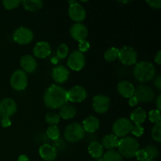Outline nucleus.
Listing matches in <instances>:
<instances>
[{"instance_id":"nucleus-1","label":"nucleus","mask_w":161,"mask_h":161,"mask_svg":"<svg viewBox=\"0 0 161 161\" xmlns=\"http://www.w3.org/2000/svg\"><path fill=\"white\" fill-rule=\"evenodd\" d=\"M43 101L47 108L52 109L61 108L69 102L67 91L59 85H51L46 91Z\"/></svg>"},{"instance_id":"nucleus-2","label":"nucleus","mask_w":161,"mask_h":161,"mask_svg":"<svg viewBox=\"0 0 161 161\" xmlns=\"http://www.w3.org/2000/svg\"><path fill=\"white\" fill-rule=\"evenodd\" d=\"M156 73L155 66L149 61H140L135 64L133 74L135 80L139 82L149 81L154 77Z\"/></svg>"},{"instance_id":"nucleus-3","label":"nucleus","mask_w":161,"mask_h":161,"mask_svg":"<svg viewBox=\"0 0 161 161\" xmlns=\"http://www.w3.org/2000/svg\"><path fill=\"white\" fill-rule=\"evenodd\" d=\"M118 151L121 156L125 158H132L139 149V143L132 137H124L118 143Z\"/></svg>"},{"instance_id":"nucleus-4","label":"nucleus","mask_w":161,"mask_h":161,"mask_svg":"<svg viewBox=\"0 0 161 161\" xmlns=\"http://www.w3.org/2000/svg\"><path fill=\"white\" fill-rule=\"evenodd\" d=\"M65 139L69 142H78L85 136L83 126L79 123H72L65 127L64 131Z\"/></svg>"},{"instance_id":"nucleus-5","label":"nucleus","mask_w":161,"mask_h":161,"mask_svg":"<svg viewBox=\"0 0 161 161\" xmlns=\"http://www.w3.org/2000/svg\"><path fill=\"white\" fill-rule=\"evenodd\" d=\"M133 124L127 118H119L113 124V135L117 138H124L131 130Z\"/></svg>"},{"instance_id":"nucleus-6","label":"nucleus","mask_w":161,"mask_h":161,"mask_svg":"<svg viewBox=\"0 0 161 161\" xmlns=\"http://www.w3.org/2000/svg\"><path fill=\"white\" fill-rule=\"evenodd\" d=\"M10 86L17 91H24L28 86V75L22 69H17L10 77Z\"/></svg>"},{"instance_id":"nucleus-7","label":"nucleus","mask_w":161,"mask_h":161,"mask_svg":"<svg viewBox=\"0 0 161 161\" xmlns=\"http://www.w3.org/2000/svg\"><path fill=\"white\" fill-rule=\"evenodd\" d=\"M118 58L123 64L130 66L136 64L138 54L133 47H124L119 50Z\"/></svg>"},{"instance_id":"nucleus-8","label":"nucleus","mask_w":161,"mask_h":161,"mask_svg":"<svg viewBox=\"0 0 161 161\" xmlns=\"http://www.w3.org/2000/svg\"><path fill=\"white\" fill-rule=\"evenodd\" d=\"M69 4H70L69 8V17L76 23L83 21L86 19V9H84V7L76 1H70Z\"/></svg>"},{"instance_id":"nucleus-9","label":"nucleus","mask_w":161,"mask_h":161,"mask_svg":"<svg viewBox=\"0 0 161 161\" xmlns=\"http://www.w3.org/2000/svg\"><path fill=\"white\" fill-rule=\"evenodd\" d=\"M34 35L32 31L28 28L20 27L14 31L13 34V39L20 45H26L33 40Z\"/></svg>"},{"instance_id":"nucleus-10","label":"nucleus","mask_w":161,"mask_h":161,"mask_svg":"<svg viewBox=\"0 0 161 161\" xmlns=\"http://www.w3.org/2000/svg\"><path fill=\"white\" fill-rule=\"evenodd\" d=\"M134 96L138 99V102L148 103L153 101L155 97V92L150 86H139L135 91Z\"/></svg>"},{"instance_id":"nucleus-11","label":"nucleus","mask_w":161,"mask_h":161,"mask_svg":"<svg viewBox=\"0 0 161 161\" xmlns=\"http://www.w3.org/2000/svg\"><path fill=\"white\" fill-rule=\"evenodd\" d=\"M68 66L73 71H80L85 66V57L79 50H74L68 58Z\"/></svg>"},{"instance_id":"nucleus-12","label":"nucleus","mask_w":161,"mask_h":161,"mask_svg":"<svg viewBox=\"0 0 161 161\" xmlns=\"http://www.w3.org/2000/svg\"><path fill=\"white\" fill-rule=\"evenodd\" d=\"M110 106V99L103 94L94 96L92 101V107L94 111L97 113H105L108 112Z\"/></svg>"},{"instance_id":"nucleus-13","label":"nucleus","mask_w":161,"mask_h":161,"mask_svg":"<svg viewBox=\"0 0 161 161\" xmlns=\"http://www.w3.org/2000/svg\"><path fill=\"white\" fill-rule=\"evenodd\" d=\"M17 106L12 98H4L0 102V116L9 118L17 112Z\"/></svg>"},{"instance_id":"nucleus-14","label":"nucleus","mask_w":161,"mask_h":161,"mask_svg":"<svg viewBox=\"0 0 161 161\" xmlns=\"http://www.w3.org/2000/svg\"><path fill=\"white\" fill-rule=\"evenodd\" d=\"M68 101L72 102H82L87 97L86 89L82 86H75L67 91Z\"/></svg>"},{"instance_id":"nucleus-15","label":"nucleus","mask_w":161,"mask_h":161,"mask_svg":"<svg viewBox=\"0 0 161 161\" xmlns=\"http://www.w3.org/2000/svg\"><path fill=\"white\" fill-rule=\"evenodd\" d=\"M71 37L75 41L86 40L88 36V30L84 25L81 23H75L70 28Z\"/></svg>"},{"instance_id":"nucleus-16","label":"nucleus","mask_w":161,"mask_h":161,"mask_svg":"<svg viewBox=\"0 0 161 161\" xmlns=\"http://www.w3.org/2000/svg\"><path fill=\"white\" fill-rule=\"evenodd\" d=\"M20 64L22 68V70L28 73H33L36 70L38 66L36 58L29 54L22 57L20 58Z\"/></svg>"},{"instance_id":"nucleus-17","label":"nucleus","mask_w":161,"mask_h":161,"mask_svg":"<svg viewBox=\"0 0 161 161\" xmlns=\"http://www.w3.org/2000/svg\"><path fill=\"white\" fill-rule=\"evenodd\" d=\"M39 153L41 158L46 161H53L58 156L56 148L50 144H43L41 146Z\"/></svg>"},{"instance_id":"nucleus-18","label":"nucleus","mask_w":161,"mask_h":161,"mask_svg":"<svg viewBox=\"0 0 161 161\" xmlns=\"http://www.w3.org/2000/svg\"><path fill=\"white\" fill-rule=\"evenodd\" d=\"M51 53V47L47 42H39L36 43L33 49L34 57L40 59H43L48 57Z\"/></svg>"},{"instance_id":"nucleus-19","label":"nucleus","mask_w":161,"mask_h":161,"mask_svg":"<svg viewBox=\"0 0 161 161\" xmlns=\"http://www.w3.org/2000/svg\"><path fill=\"white\" fill-rule=\"evenodd\" d=\"M52 77L58 83H64L69 77V71L64 66L59 65L52 71Z\"/></svg>"},{"instance_id":"nucleus-20","label":"nucleus","mask_w":161,"mask_h":161,"mask_svg":"<svg viewBox=\"0 0 161 161\" xmlns=\"http://www.w3.org/2000/svg\"><path fill=\"white\" fill-rule=\"evenodd\" d=\"M135 91V86L128 81H121L117 85L118 93L125 98H130L132 96H134Z\"/></svg>"},{"instance_id":"nucleus-21","label":"nucleus","mask_w":161,"mask_h":161,"mask_svg":"<svg viewBox=\"0 0 161 161\" xmlns=\"http://www.w3.org/2000/svg\"><path fill=\"white\" fill-rule=\"evenodd\" d=\"M100 127V121L95 116H89L83 122V128L85 132L94 133Z\"/></svg>"},{"instance_id":"nucleus-22","label":"nucleus","mask_w":161,"mask_h":161,"mask_svg":"<svg viewBox=\"0 0 161 161\" xmlns=\"http://www.w3.org/2000/svg\"><path fill=\"white\" fill-rule=\"evenodd\" d=\"M88 151L89 153L93 158L94 159H102L104 155V148L100 142L97 141L91 142L88 146Z\"/></svg>"},{"instance_id":"nucleus-23","label":"nucleus","mask_w":161,"mask_h":161,"mask_svg":"<svg viewBox=\"0 0 161 161\" xmlns=\"http://www.w3.org/2000/svg\"><path fill=\"white\" fill-rule=\"evenodd\" d=\"M130 120L136 125H142L147 118V113L142 108H138L130 113Z\"/></svg>"},{"instance_id":"nucleus-24","label":"nucleus","mask_w":161,"mask_h":161,"mask_svg":"<svg viewBox=\"0 0 161 161\" xmlns=\"http://www.w3.org/2000/svg\"><path fill=\"white\" fill-rule=\"evenodd\" d=\"M77 113L76 108L74 105H63L59 110V116L60 118H62L63 119H71L75 117Z\"/></svg>"},{"instance_id":"nucleus-25","label":"nucleus","mask_w":161,"mask_h":161,"mask_svg":"<svg viewBox=\"0 0 161 161\" xmlns=\"http://www.w3.org/2000/svg\"><path fill=\"white\" fill-rule=\"evenodd\" d=\"M119 140L113 134L112 135H107L102 139V145L103 148L108 149V150H113L115 148L118 146Z\"/></svg>"},{"instance_id":"nucleus-26","label":"nucleus","mask_w":161,"mask_h":161,"mask_svg":"<svg viewBox=\"0 0 161 161\" xmlns=\"http://www.w3.org/2000/svg\"><path fill=\"white\" fill-rule=\"evenodd\" d=\"M21 3L25 9L30 12H36L42 9L43 6V2L40 0H25Z\"/></svg>"},{"instance_id":"nucleus-27","label":"nucleus","mask_w":161,"mask_h":161,"mask_svg":"<svg viewBox=\"0 0 161 161\" xmlns=\"http://www.w3.org/2000/svg\"><path fill=\"white\" fill-rule=\"evenodd\" d=\"M104 161H124L122 156L116 150H108L103 155Z\"/></svg>"},{"instance_id":"nucleus-28","label":"nucleus","mask_w":161,"mask_h":161,"mask_svg":"<svg viewBox=\"0 0 161 161\" xmlns=\"http://www.w3.org/2000/svg\"><path fill=\"white\" fill-rule=\"evenodd\" d=\"M119 56V49L116 48V47H111V48L108 49L104 53V58L105 61H108V62H113V61H116Z\"/></svg>"},{"instance_id":"nucleus-29","label":"nucleus","mask_w":161,"mask_h":161,"mask_svg":"<svg viewBox=\"0 0 161 161\" xmlns=\"http://www.w3.org/2000/svg\"><path fill=\"white\" fill-rule=\"evenodd\" d=\"M45 120L50 126H57V124L60 121V116L57 113H53V112H50V113H48L46 115Z\"/></svg>"},{"instance_id":"nucleus-30","label":"nucleus","mask_w":161,"mask_h":161,"mask_svg":"<svg viewBox=\"0 0 161 161\" xmlns=\"http://www.w3.org/2000/svg\"><path fill=\"white\" fill-rule=\"evenodd\" d=\"M46 132L47 137L51 140H58L60 137V130L57 126H50Z\"/></svg>"},{"instance_id":"nucleus-31","label":"nucleus","mask_w":161,"mask_h":161,"mask_svg":"<svg viewBox=\"0 0 161 161\" xmlns=\"http://www.w3.org/2000/svg\"><path fill=\"white\" fill-rule=\"evenodd\" d=\"M144 149L146 151V154H147L148 159H149V160H153V159L157 158L158 157V149L153 145H148Z\"/></svg>"},{"instance_id":"nucleus-32","label":"nucleus","mask_w":161,"mask_h":161,"mask_svg":"<svg viewBox=\"0 0 161 161\" xmlns=\"http://www.w3.org/2000/svg\"><path fill=\"white\" fill-rule=\"evenodd\" d=\"M152 138L157 142H161V123L156 124L153 126L151 132Z\"/></svg>"},{"instance_id":"nucleus-33","label":"nucleus","mask_w":161,"mask_h":161,"mask_svg":"<svg viewBox=\"0 0 161 161\" xmlns=\"http://www.w3.org/2000/svg\"><path fill=\"white\" fill-rule=\"evenodd\" d=\"M69 54V47L66 44L62 43L58 47L57 50V58L58 59H64Z\"/></svg>"},{"instance_id":"nucleus-34","label":"nucleus","mask_w":161,"mask_h":161,"mask_svg":"<svg viewBox=\"0 0 161 161\" xmlns=\"http://www.w3.org/2000/svg\"><path fill=\"white\" fill-rule=\"evenodd\" d=\"M149 119L151 123L153 124H158L160 123L161 116H160V111L157 109H152L149 113Z\"/></svg>"},{"instance_id":"nucleus-35","label":"nucleus","mask_w":161,"mask_h":161,"mask_svg":"<svg viewBox=\"0 0 161 161\" xmlns=\"http://www.w3.org/2000/svg\"><path fill=\"white\" fill-rule=\"evenodd\" d=\"M20 3H21V1L20 0H5L3 2L5 9H9V10L17 8L20 6Z\"/></svg>"},{"instance_id":"nucleus-36","label":"nucleus","mask_w":161,"mask_h":161,"mask_svg":"<svg viewBox=\"0 0 161 161\" xmlns=\"http://www.w3.org/2000/svg\"><path fill=\"white\" fill-rule=\"evenodd\" d=\"M144 127H143L142 126L135 124V125L132 127L130 132H131L132 135H135V137H141L142 135L144 134Z\"/></svg>"},{"instance_id":"nucleus-37","label":"nucleus","mask_w":161,"mask_h":161,"mask_svg":"<svg viewBox=\"0 0 161 161\" xmlns=\"http://www.w3.org/2000/svg\"><path fill=\"white\" fill-rule=\"evenodd\" d=\"M135 157H136L137 160L139 161H145L148 159L147 154H146L145 149H138L135 153Z\"/></svg>"},{"instance_id":"nucleus-38","label":"nucleus","mask_w":161,"mask_h":161,"mask_svg":"<svg viewBox=\"0 0 161 161\" xmlns=\"http://www.w3.org/2000/svg\"><path fill=\"white\" fill-rule=\"evenodd\" d=\"M89 48H90V43L88 41L83 40L79 42V51H80L81 53L87 51V50H89Z\"/></svg>"},{"instance_id":"nucleus-39","label":"nucleus","mask_w":161,"mask_h":161,"mask_svg":"<svg viewBox=\"0 0 161 161\" xmlns=\"http://www.w3.org/2000/svg\"><path fill=\"white\" fill-rule=\"evenodd\" d=\"M146 3L149 5L151 8L155 9H158L161 7V1L160 0H149L146 1Z\"/></svg>"},{"instance_id":"nucleus-40","label":"nucleus","mask_w":161,"mask_h":161,"mask_svg":"<svg viewBox=\"0 0 161 161\" xmlns=\"http://www.w3.org/2000/svg\"><path fill=\"white\" fill-rule=\"evenodd\" d=\"M1 124L3 127H9L12 124V122L9 119V118L3 117L1 119Z\"/></svg>"},{"instance_id":"nucleus-41","label":"nucleus","mask_w":161,"mask_h":161,"mask_svg":"<svg viewBox=\"0 0 161 161\" xmlns=\"http://www.w3.org/2000/svg\"><path fill=\"white\" fill-rule=\"evenodd\" d=\"M138 103H139V102H138V99H137L135 96H132V97H130V99H129L128 104L130 106L135 107V106H136Z\"/></svg>"},{"instance_id":"nucleus-42","label":"nucleus","mask_w":161,"mask_h":161,"mask_svg":"<svg viewBox=\"0 0 161 161\" xmlns=\"http://www.w3.org/2000/svg\"><path fill=\"white\" fill-rule=\"evenodd\" d=\"M154 85L157 86V88L158 90L161 89V77L160 75H157L155 78V80H154Z\"/></svg>"},{"instance_id":"nucleus-43","label":"nucleus","mask_w":161,"mask_h":161,"mask_svg":"<svg viewBox=\"0 0 161 161\" xmlns=\"http://www.w3.org/2000/svg\"><path fill=\"white\" fill-rule=\"evenodd\" d=\"M154 60H155V62L157 63V64L160 65L161 64V51L160 50H159V51L157 52V53L156 54Z\"/></svg>"},{"instance_id":"nucleus-44","label":"nucleus","mask_w":161,"mask_h":161,"mask_svg":"<svg viewBox=\"0 0 161 161\" xmlns=\"http://www.w3.org/2000/svg\"><path fill=\"white\" fill-rule=\"evenodd\" d=\"M161 94H159L158 97L157 98V102H156V105H157V110L160 111L161 109Z\"/></svg>"},{"instance_id":"nucleus-45","label":"nucleus","mask_w":161,"mask_h":161,"mask_svg":"<svg viewBox=\"0 0 161 161\" xmlns=\"http://www.w3.org/2000/svg\"><path fill=\"white\" fill-rule=\"evenodd\" d=\"M96 161H104V160H103V159H98V160H96Z\"/></svg>"},{"instance_id":"nucleus-46","label":"nucleus","mask_w":161,"mask_h":161,"mask_svg":"<svg viewBox=\"0 0 161 161\" xmlns=\"http://www.w3.org/2000/svg\"><path fill=\"white\" fill-rule=\"evenodd\" d=\"M145 161H154V160H149V159H147V160H145Z\"/></svg>"}]
</instances>
